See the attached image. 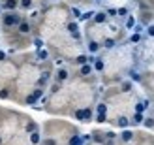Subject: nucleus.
I'll use <instances>...</instances> for the list:
<instances>
[{
    "label": "nucleus",
    "mask_w": 154,
    "mask_h": 145,
    "mask_svg": "<svg viewBox=\"0 0 154 145\" xmlns=\"http://www.w3.org/2000/svg\"><path fill=\"white\" fill-rule=\"evenodd\" d=\"M21 15L17 11H4L2 13V27L8 30V28H13V27H17L19 23H21Z\"/></svg>",
    "instance_id": "nucleus-1"
},
{
    "label": "nucleus",
    "mask_w": 154,
    "mask_h": 145,
    "mask_svg": "<svg viewBox=\"0 0 154 145\" xmlns=\"http://www.w3.org/2000/svg\"><path fill=\"white\" fill-rule=\"evenodd\" d=\"M30 30H32V27H30V21H28V19H21V23L17 25V32H19L21 36H26V34H30Z\"/></svg>",
    "instance_id": "nucleus-2"
},
{
    "label": "nucleus",
    "mask_w": 154,
    "mask_h": 145,
    "mask_svg": "<svg viewBox=\"0 0 154 145\" xmlns=\"http://www.w3.org/2000/svg\"><path fill=\"white\" fill-rule=\"evenodd\" d=\"M42 96H43V89H42V87H38V89L32 90V94H30V96H26V104H36Z\"/></svg>",
    "instance_id": "nucleus-3"
},
{
    "label": "nucleus",
    "mask_w": 154,
    "mask_h": 145,
    "mask_svg": "<svg viewBox=\"0 0 154 145\" xmlns=\"http://www.w3.org/2000/svg\"><path fill=\"white\" fill-rule=\"evenodd\" d=\"M4 11H15L19 8V0H2Z\"/></svg>",
    "instance_id": "nucleus-4"
},
{
    "label": "nucleus",
    "mask_w": 154,
    "mask_h": 145,
    "mask_svg": "<svg viewBox=\"0 0 154 145\" xmlns=\"http://www.w3.org/2000/svg\"><path fill=\"white\" fill-rule=\"evenodd\" d=\"M68 77H70V72H68L66 68H60V70L57 72V75H55V79H57L58 83H62V81H66Z\"/></svg>",
    "instance_id": "nucleus-5"
},
{
    "label": "nucleus",
    "mask_w": 154,
    "mask_h": 145,
    "mask_svg": "<svg viewBox=\"0 0 154 145\" xmlns=\"http://www.w3.org/2000/svg\"><path fill=\"white\" fill-rule=\"evenodd\" d=\"M94 23H98V25H102V23H105L107 21V13L105 11H94Z\"/></svg>",
    "instance_id": "nucleus-6"
},
{
    "label": "nucleus",
    "mask_w": 154,
    "mask_h": 145,
    "mask_svg": "<svg viewBox=\"0 0 154 145\" xmlns=\"http://www.w3.org/2000/svg\"><path fill=\"white\" fill-rule=\"evenodd\" d=\"M34 6V0H19V8L21 10H30Z\"/></svg>",
    "instance_id": "nucleus-7"
},
{
    "label": "nucleus",
    "mask_w": 154,
    "mask_h": 145,
    "mask_svg": "<svg viewBox=\"0 0 154 145\" xmlns=\"http://www.w3.org/2000/svg\"><path fill=\"white\" fill-rule=\"evenodd\" d=\"M147 108H149V100H145V102H137V104H135V111H137V113H143Z\"/></svg>",
    "instance_id": "nucleus-8"
},
{
    "label": "nucleus",
    "mask_w": 154,
    "mask_h": 145,
    "mask_svg": "<svg viewBox=\"0 0 154 145\" xmlns=\"http://www.w3.org/2000/svg\"><path fill=\"white\" fill-rule=\"evenodd\" d=\"M42 141V136H40V132H30V143L32 145H36V143H40Z\"/></svg>",
    "instance_id": "nucleus-9"
},
{
    "label": "nucleus",
    "mask_w": 154,
    "mask_h": 145,
    "mask_svg": "<svg viewBox=\"0 0 154 145\" xmlns=\"http://www.w3.org/2000/svg\"><path fill=\"white\" fill-rule=\"evenodd\" d=\"M79 74H81V75H90V74H92V66H90V62L83 64L81 70H79Z\"/></svg>",
    "instance_id": "nucleus-10"
},
{
    "label": "nucleus",
    "mask_w": 154,
    "mask_h": 145,
    "mask_svg": "<svg viewBox=\"0 0 154 145\" xmlns=\"http://www.w3.org/2000/svg\"><path fill=\"white\" fill-rule=\"evenodd\" d=\"M120 138H122V141H132V140H134V132L124 130V132L120 134Z\"/></svg>",
    "instance_id": "nucleus-11"
},
{
    "label": "nucleus",
    "mask_w": 154,
    "mask_h": 145,
    "mask_svg": "<svg viewBox=\"0 0 154 145\" xmlns=\"http://www.w3.org/2000/svg\"><path fill=\"white\" fill-rule=\"evenodd\" d=\"M88 51H90V53H98V51H100V43L94 42V40L88 42Z\"/></svg>",
    "instance_id": "nucleus-12"
},
{
    "label": "nucleus",
    "mask_w": 154,
    "mask_h": 145,
    "mask_svg": "<svg viewBox=\"0 0 154 145\" xmlns=\"http://www.w3.org/2000/svg\"><path fill=\"white\" fill-rule=\"evenodd\" d=\"M49 75H51L49 72H43V74H42V77L38 79V85H40V87H42V85H45V83L49 81Z\"/></svg>",
    "instance_id": "nucleus-13"
},
{
    "label": "nucleus",
    "mask_w": 154,
    "mask_h": 145,
    "mask_svg": "<svg viewBox=\"0 0 154 145\" xmlns=\"http://www.w3.org/2000/svg\"><path fill=\"white\" fill-rule=\"evenodd\" d=\"M83 111V121H90L92 119V109L90 108H85V109H81Z\"/></svg>",
    "instance_id": "nucleus-14"
},
{
    "label": "nucleus",
    "mask_w": 154,
    "mask_h": 145,
    "mask_svg": "<svg viewBox=\"0 0 154 145\" xmlns=\"http://www.w3.org/2000/svg\"><path fill=\"white\" fill-rule=\"evenodd\" d=\"M75 62L79 64V66H83V64H87V62H88V57H87V55H79V57L75 58Z\"/></svg>",
    "instance_id": "nucleus-15"
},
{
    "label": "nucleus",
    "mask_w": 154,
    "mask_h": 145,
    "mask_svg": "<svg viewBox=\"0 0 154 145\" xmlns=\"http://www.w3.org/2000/svg\"><path fill=\"white\" fill-rule=\"evenodd\" d=\"M103 66H105V64H103V60H100V58L94 60V70H96V72H102V70H103Z\"/></svg>",
    "instance_id": "nucleus-16"
},
{
    "label": "nucleus",
    "mask_w": 154,
    "mask_h": 145,
    "mask_svg": "<svg viewBox=\"0 0 154 145\" xmlns=\"http://www.w3.org/2000/svg\"><path fill=\"white\" fill-rule=\"evenodd\" d=\"M70 145H83V138L81 136H73V138L70 140Z\"/></svg>",
    "instance_id": "nucleus-17"
},
{
    "label": "nucleus",
    "mask_w": 154,
    "mask_h": 145,
    "mask_svg": "<svg viewBox=\"0 0 154 145\" xmlns=\"http://www.w3.org/2000/svg\"><path fill=\"white\" fill-rule=\"evenodd\" d=\"M134 27H135V17L130 15V17L126 19V28H134Z\"/></svg>",
    "instance_id": "nucleus-18"
},
{
    "label": "nucleus",
    "mask_w": 154,
    "mask_h": 145,
    "mask_svg": "<svg viewBox=\"0 0 154 145\" xmlns=\"http://www.w3.org/2000/svg\"><path fill=\"white\" fill-rule=\"evenodd\" d=\"M117 125L124 128V126H128V125H130V121H128L126 117H119V119H117Z\"/></svg>",
    "instance_id": "nucleus-19"
},
{
    "label": "nucleus",
    "mask_w": 154,
    "mask_h": 145,
    "mask_svg": "<svg viewBox=\"0 0 154 145\" xmlns=\"http://www.w3.org/2000/svg\"><path fill=\"white\" fill-rule=\"evenodd\" d=\"M90 17H94V11H85V13L79 15V19H81V21H87V19H90Z\"/></svg>",
    "instance_id": "nucleus-20"
},
{
    "label": "nucleus",
    "mask_w": 154,
    "mask_h": 145,
    "mask_svg": "<svg viewBox=\"0 0 154 145\" xmlns=\"http://www.w3.org/2000/svg\"><path fill=\"white\" fill-rule=\"evenodd\" d=\"M47 57H49V53L45 51L43 47H42V49H38V58H42V60H45V58H47Z\"/></svg>",
    "instance_id": "nucleus-21"
},
{
    "label": "nucleus",
    "mask_w": 154,
    "mask_h": 145,
    "mask_svg": "<svg viewBox=\"0 0 154 145\" xmlns=\"http://www.w3.org/2000/svg\"><path fill=\"white\" fill-rule=\"evenodd\" d=\"M103 47H107V49H113V47H115V40H111V38H107V40H103Z\"/></svg>",
    "instance_id": "nucleus-22"
},
{
    "label": "nucleus",
    "mask_w": 154,
    "mask_h": 145,
    "mask_svg": "<svg viewBox=\"0 0 154 145\" xmlns=\"http://www.w3.org/2000/svg\"><path fill=\"white\" fill-rule=\"evenodd\" d=\"M134 125H137V123H143V113H137L135 111V115H134V121H132Z\"/></svg>",
    "instance_id": "nucleus-23"
},
{
    "label": "nucleus",
    "mask_w": 154,
    "mask_h": 145,
    "mask_svg": "<svg viewBox=\"0 0 154 145\" xmlns=\"http://www.w3.org/2000/svg\"><path fill=\"white\" fill-rule=\"evenodd\" d=\"M143 125L147 128H152L154 126V119H143Z\"/></svg>",
    "instance_id": "nucleus-24"
},
{
    "label": "nucleus",
    "mask_w": 154,
    "mask_h": 145,
    "mask_svg": "<svg viewBox=\"0 0 154 145\" xmlns=\"http://www.w3.org/2000/svg\"><path fill=\"white\" fill-rule=\"evenodd\" d=\"M139 40H141V34H137V32H135V34H132V38H130V42H132V43H137Z\"/></svg>",
    "instance_id": "nucleus-25"
},
{
    "label": "nucleus",
    "mask_w": 154,
    "mask_h": 145,
    "mask_svg": "<svg viewBox=\"0 0 154 145\" xmlns=\"http://www.w3.org/2000/svg\"><path fill=\"white\" fill-rule=\"evenodd\" d=\"M10 96V89H0V98H8Z\"/></svg>",
    "instance_id": "nucleus-26"
},
{
    "label": "nucleus",
    "mask_w": 154,
    "mask_h": 145,
    "mask_svg": "<svg viewBox=\"0 0 154 145\" xmlns=\"http://www.w3.org/2000/svg\"><path fill=\"white\" fill-rule=\"evenodd\" d=\"M126 13H128L126 8H120V10H117V15H119V17H126Z\"/></svg>",
    "instance_id": "nucleus-27"
},
{
    "label": "nucleus",
    "mask_w": 154,
    "mask_h": 145,
    "mask_svg": "<svg viewBox=\"0 0 154 145\" xmlns=\"http://www.w3.org/2000/svg\"><path fill=\"white\" fill-rule=\"evenodd\" d=\"M36 130V123H32V121H30V123L26 125V132H34Z\"/></svg>",
    "instance_id": "nucleus-28"
},
{
    "label": "nucleus",
    "mask_w": 154,
    "mask_h": 145,
    "mask_svg": "<svg viewBox=\"0 0 154 145\" xmlns=\"http://www.w3.org/2000/svg\"><path fill=\"white\" fill-rule=\"evenodd\" d=\"M105 13H107V17H115V15H117V10H115V8H109Z\"/></svg>",
    "instance_id": "nucleus-29"
},
{
    "label": "nucleus",
    "mask_w": 154,
    "mask_h": 145,
    "mask_svg": "<svg viewBox=\"0 0 154 145\" xmlns=\"http://www.w3.org/2000/svg\"><path fill=\"white\" fill-rule=\"evenodd\" d=\"M34 45H36V49H42V47H43V42L40 40V38H36V40H34Z\"/></svg>",
    "instance_id": "nucleus-30"
},
{
    "label": "nucleus",
    "mask_w": 154,
    "mask_h": 145,
    "mask_svg": "<svg viewBox=\"0 0 154 145\" xmlns=\"http://www.w3.org/2000/svg\"><path fill=\"white\" fill-rule=\"evenodd\" d=\"M98 113H107V106L105 104H100L98 106Z\"/></svg>",
    "instance_id": "nucleus-31"
},
{
    "label": "nucleus",
    "mask_w": 154,
    "mask_h": 145,
    "mask_svg": "<svg viewBox=\"0 0 154 145\" xmlns=\"http://www.w3.org/2000/svg\"><path fill=\"white\" fill-rule=\"evenodd\" d=\"M130 89H132V83H130V81L128 83H122V90H124V93H128Z\"/></svg>",
    "instance_id": "nucleus-32"
},
{
    "label": "nucleus",
    "mask_w": 154,
    "mask_h": 145,
    "mask_svg": "<svg viewBox=\"0 0 154 145\" xmlns=\"http://www.w3.org/2000/svg\"><path fill=\"white\" fill-rule=\"evenodd\" d=\"M130 77H132L134 81H139L141 77H139V74H137V72H132V74H130Z\"/></svg>",
    "instance_id": "nucleus-33"
},
{
    "label": "nucleus",
    "mask_w": 154,
    "mask_h": 145,
    "mask_svg": "<svg viewBox=\"0 0 154 145\" xmlns=\"http://www.w3.org/2000/svg\"><path fill=\"white\" fill-rule=\"evenodd\" d=\"M75 119H77V121H83V111H81V109L75 111Z\"/></svg>",
    "instance_id": "nucleus-34"
},
{
    "label": "nucleus",
    "mask_w": 154,
    "mask_h": 145,
    "mask_svg": "<svg viewBox=\"0 0 154 145\" xmlns=\"http://www.w3.org/2000/svg\"><path fill=\"white\" fill-rule=\"evenodd\" d=\"M98 123H103V121H105V113H98Z\"/></svg>",
    "instance_id": "nucleus-35"
},
{
    "label": "nucleus",
    "mask_w": 154,
    "mask_h": 145,
    "mask_svg": "<svg viewBox=\"0 0 154 145\" xmlns=\"http://www.w3.org/2000/svg\"><path fill=\"white\" fill-rule=\"evenodd\" d=\"M43 145H57V141H55V140H45Z\"/></svg>",
    "instance_id": "nucleus-36"
},
{
    "label": "nucleus",
    "mask_w": 154,
    "mask_h": 145,
    "mask_svg": "<svg viewBox=\"0 0 154 145\" xmlns=\"http://www.w3.org/2000/svg\"><path fill=\"white\" fill-rule=\"evenodd\" d=\"M149 36H154V25L149 27Z\"/></svg>",
    "instance_id": "nucleus-37"
},
{
    "label": "nucleus",
    "mask_w": 154,
    "mask_h": 145,
    "mask_svg": "<svg viewBox=\"0 0 154 145\" xmlns=\"http://www.w3.org/2000/svg\"><path fill=\"white\" fill-rule=\"evenodd\" d=\"M73 15H75V17H79V15H81V11L77 10V8H73Z\"/></svg>",
    "instance_id": "nucleus-38"
}]
</instances>
